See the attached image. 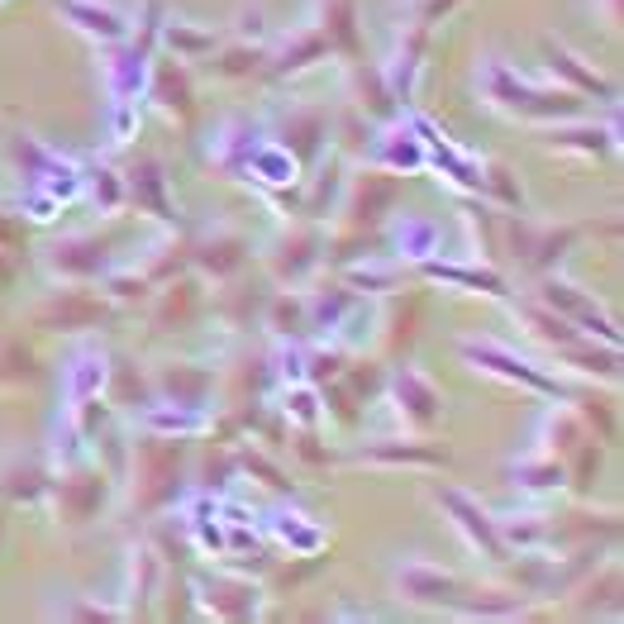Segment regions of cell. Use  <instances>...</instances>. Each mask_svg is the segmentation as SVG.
I'll return each mask as SVG.
<instances>
[{
	"mask_svg": "<svg viewBox=\"0 0 624 624\" xmlns=\"http://www.w3.org/2000/svg\"><path fill=\"white\" fill-rule=\"evenodd\" d=\"M182 443L167 439V434H143L130 443V468H124V477H130V501L134 510H143V515H157V510H167L172 501H177L182 491Z\"/></svg>",
	"mask_w": 624,
	"mask_h": 624,
	"instance_id": "1",
	"label": "cell"
},
{
	"mask_svg": "<svg viewBox=\"0 0 624 624\" xmlns=\"http://www.w3.org/2000/svg\"><path fill=\"white\" fill-rule=\"evenodd\" d=\"M495 234H501V253H510L524 272L543 277L572 253V244L582 238V224H534L524 211H510L495 219Z\"/></svg>",
	"mask_w": 624,
	"mask_h": 624,
	"instance_id": "2",
	"label": "cell"
},
{
	"mask_svg": "<svg viewBox=\"0 0 624 624\" xmlns=\"http://www.w3.org/2000/svg\"><path fill=\"white\" fill-rule=\"evenodd\" d=\"M482 91H487V105L505 110V115H520V120H572V115H582V95L577 91H567V86H553V91L524 86L495 58L482 62Z\"/></svg>",
	"mask_w": 624,
	"mask_h": 624,
	"instance_id": "3",
	"label": "cell"
},
{
	"mask_svg": "<svg viewBox=\"0 0 624 624\" xmlns=\"http://www.w3.org/2000/svg\"><path fill=\"white\" fill-rule=\"evenodd\" d=\"M110 495H115V482L101 468H68L58 477H48L43 501H53V515L62 530H86L105 515Z\"/></svg>",
	"mask_w": 624,
	"mask_h": 624,
	"instance_id": "4",
	"label": "cell"
},
{
	"mask_svg": "<svg viewBox=\"0 0 624 624\" xmlns=\"http://www.w3.org/2000/svg\"><path fill=\"white\" fill-rule=\"evenodd\" d=\"M39 267L48 272L53 286H91L105 277L110 244L101 234H62L39 253Z\"/></svg>",
	"mask_w": 624,
	"mask_h": 624,
	"instance_id": "5",
	"label": "cell"
},
{
	"mask_svg": "<svg viewBox=\"0 0 624 624\" xmlns=\"http://www.w3.org/2000/svg\"><path fill=\"white\" fill-rule=\"evenodd\" d=\"M396 172H358V177H348L344 186V201H339V224L334 229H358V234H377L381 219L391 215L396 205Z\"/></svg>",
	"mask_w": 624,
	"mask_h": 624,
	"instance_id": "6",
	"label": "cell"
},
{
	"mask_svg": "<svg viewBox=\"0 0 624 624\" xmlns=\"http://www.w3.org/2000/svg\"><path fill=\"white\" fill-rule=\"evenodd\" d=\"M325 263V238L310 219H296L267 244V272L277 286H300L310 272Z\"/></svg>",
	"mask_w": 624,
	"mask_h": 624,
	"instance_id": "7",
	"label": "cell"
},
{
	"mask_svg": "<svg viewBox=\"0 0 624 624\" xmlns=\"http://www.w3.org/2000/svg\"><path fill=\"white\" fill-rule=\"evenodd\" d=\"M110 315V300L86 291V286H58L34 306V325L53 334H86L101 329V319Z\"/></svg>",
	"mask_w": 624,
	"mask_h": 624,
	"instance_id": "8",
	"label": "cell"
},
{
	"mask_svg": "<svg viewBox=\"0 0 624 624\" xmlns=\"http://www.w3.org/2000/svg\"><path fill=\"white\" fill-rule=\"evenodd\" d=\"M381 391L391 396V406H396V415H401V424L410 429V434H429V429L439 424L443 396L420 367H401V372H391Z\"/></svg>",
	"mask_w": 624,
	"mask_h": 624,
	"instance_id": "9",
	"label": "cell"
},
{
	"mask_svg": "<svg viewBox=\"0 0 624 624\" xmlns=\"http://www.w3.org/2000/svg\"><path fill=\"white\" fill-rule=\"evenodd\" d=\"M434 501L448 510V515H453V524H458V534L472 543V553H482L487 563H510V549H505V539H501V530H495V520L487 515L482 505L472 501L468 491H458V487H439L434 491Z\"/></svg>",
	"mask_w": 624,
	"mask_h": 624,
	"instance_id": "10",
	"label": "cell"
},
{
	"mask_svg": "<svg viewBox=\"0 0 624 624\" xmlns=\"http://www.w3.org/2000/svg\"><path fill=\"white\" fill-rule=\"evenodd\" d=\"M348 462H367V468H429L439 472L453 462V453H448L443 443L424 439V434H406V439H372L348 453Z\"/></svg>",
	"mask_w": 624,
	"mask_h": 624,
	"instance_id": "11",
	"label": "cell"
},
{
	"mask_svg": "<svg viewBox=\"0 0 624 624\" xmlns=\"http://www.w3.org/2000/svg\"><path fill=\"white\" fill-rule=\"evenodd\" d=\"M424 325V296L420 291H387L377 315V354L381 358H406L410 344L420 339Z\"/></svg>",
	"mask_w": 624,
	"mask_h": 624,
	"instance_id": "12",
	"label": "cell"
},
{
	"mask_svg": "<svg viewBox=\"0 0 624 624\" xmlns=\"http://www.w3.org/2000/svg\"><path fill=\"white\" fill-rule=\"evenodd\" d=\"M253 258V244L248 234L229 229V224H219V229L191 238V267L201 272V277H215V282H234L238 272L248 267Z\"/></svg>",
	"mask_w": 624,
	"mask_h": 624,
	"instance_id": "13",
	"label": "cell"
},
{
	"mask_svg": "<svg viewBox=\"0 0 624 624\" xmlns=\"http://www.w3.org/2000/svg\"><path fill=\"white\" fill-rule=\"evenodd\" d=\"M329 130H334V120H329L325 105H291L282 115V124H277V149L291 157V163L306 167V163H315V157L325 153Z\"/></svg>",
	"mask_w": 624,
	"mask_h": 624,
	"instance_id": "14",
	"label": "cell"
},
{
	"mask_svg": "<svg viewBox=\"0 0 624 624\" xmlns=\"http://www.w3.org/2000/svg\"><path fill=\"white\" fill-rule=\"evenodd\" d=\"M462 354V362H472L477 372H487V377H501V381H520V387H530V391H539V396H557L563 401V387H557L553 377H543L539 367H530V362H520L515 354H505L501 344H462L458 348Z\"/></svg>",
	"mask_w": 624,
	"mask_h": 624,
	"instance_id": "15",
	"label": "cell"
},
{
	"mask_svg": "<svg viewBox=\"0 0 624 624\" xmlns=\"http://www.w3.org/2000/svg\"><path fill=\"white\" fill-rule=\"evenodd\" d=\"M391 586H396V596H401L406 605H420V611H448L453 596H458V582L448 577L443 567L424 563V557H410L406 567H396Z\"/></svg>",
	"mask_w": 624,
	"mask_h": 624,
	"instance_id": "16",
	"label": "cell"
},
{
	"mask_svg": "<svg viewBox=\"0 0 624 624\" xmlns=\"http://www.w3.org/2000/svg\"><path fill=\"white\" fill-rule=\"evenodd\" d=\"M149 306V329L153 334H172V329H186L191 319L201 315V286L196 277H172L163 286H153V296L143 300Z\"/></svg>",
	"mask_w": 624,
	"mask_h": 624,
	"instance_id": "17",
	"label": "cell"
},
{
	"mask_svg": "<svg viewBox=\"0 0 624 624\" xmlns=\"http://www.w3.org/2000/svg\"><path fill=\"white\" fill-rule=\"evenodd\" d=\"M153 396H163L167 406L201 410L215 396V372L201 362H163L153 367Z\"/></svg>",
	"mask_w": 624,
	"mask_h": 624,
	"instance_id": "18",
	"label": "cell"
},
{
	"mask_svg": "<svg viewBox=\"0 0 624 624\" xmlns=\"http://www.w3.org/2000/svg\"><path fill=\"white\" fill-rule=\"evenodd\" d=\"M196 591H201V611L215 620H253L258 615V601H263V591L248 577H234V572L205 577Z\"/></svg>",
	"mask_w": 624,
	"mask_h": 624,
	"instance_id": "19",
	"label": "cell"
},
{
	"mask_svg": "<svg viewBox=\"0 0 624 624\" xmlns=\"http://www.w3.org/2000/svg\"><path fill=\"white\" fill-rule=\"evenodd\" d=\"M325 58H334L325 34H319L315 24H306V29H296V34H286L277 48H267V68L263 72L277 76V82H286V76H300V72L319 68Z\"/></svg>",
	"mask_w": 624,
	"mask_h": 624,
	"instance_id": "20",
	"label": "cell"
},
{
	"mask_svg": "<svg viewBox=\"0 0 624 624\" xmlns=\"http://www.w3.org/2000/svg\"><path fill=\"white\" fill-rule=\"evenodd\" d=\"M124 201L157 215L163 224L177 219V205L167 196V177H163V163H157V157H139V163L124 172Z\"/></svg>",
	"mask_w": 624,
	"mask_h": 624,
	"instance_id": "21",
	"label": "cell"
},
{
	"mask_svg": "<svg viewBox=\"0 0 624 624\" xmlns=\"http://www.w3.org/2000/svg\"><path fill=\"white\" fill-rule=\"evenodd\" d=\"M348 101H354V110L367 120H396V110H401L396 91L387 86V72L367 68L362 58L348 62Z\"/></svg>",
	"mask_w": 624,
	"mask_h": 624,
	"instance_id": "22",
	"label": "cell"
},
{
	"mask_svg": "<svg viewBox=\"0 0 624 624\" xmlns=\"http://www.w3.org/2000/svg\"><path fill=\"white\" fill-rule=\"evenodd\" d=\"M515 319H520V329L530 334V339L539 344V348H549V354H557V348H567V344H577V339H586V334L572 325V319H563L557 310H549L543 300H534V296H524V300H515Z\"/></svg>",
	"mask_w": 624,
	"mask_h": 624,
	"instance_id": "23",
	"label": "cell"
},
{
	"mask_svg": "<svg viewBox=\"0 0 624 624\" xmlns=\"http://www.w3.org/2000/svg\"><path fill=\"white\" fill-rule=\"evenodd\" d=\"M553 358L563 362L572 377L591 381V387H615V381H620V348L615 344H601L596 348V339H577V344L557 348Z\"/></svg>",
	"mask_w": 624,
	"mask_h": 624,
	"instance_id": "24",
	"label": "cell"
},
{
	"mask_svg": "<svg viewBox=\"0 0 624 624\" xmlns=\"http://www.w3.org/2000/svg\"><path fill=\"white\" fill-rule=\"evenodd\" d=\"M524 601L530 596H524L520 586H472L468 596L458 591L448 611L462 615V620H515V615H530Z\"/></svg>",
	"mask_w": 624,
	"mask_h": 624,
	"instance_id": "25",
	"label": "cell"
},
{
	"mask_svg": "<svg viewBox=\"0 0 624 624\" xmlns=\"http://www.w3.org/2000/svg\"><path fill=\"white\" fill-rule=\"evenodd\" d=\"M563 401H567V410L582 420V429L591 439H596L601 448H611L615 439H620V415H615V401L605 391H596L591 381H582L577 391H563Z\"/></svg>",
	"mask_w": 624,
	"mask_h": 624,
	"instance_id": "26",
	"label": "cell"
},
{
	"mask_svg": "<svg viewBox=\"0 0 624 624\" xmlns=\"http://www.w3.org/2000/svg\"><path fill=\"white\" fill-rule=\"evenodd\" d=\"M153 101L157 110H163L167 120H177V124H191V115H196V86H191V72H186V62H157L153 68Z\"/></svg>",
	"mask_w": 624,
	"mask_h": 624,
	"instance_id": "27",
	"label": "cell"
},
{
	"mask_svg": "<svg viewBox=\"0 0 624 624\" xmlns=\"http://www.w3.org/2000/svg\"><path fill=\"white\" fill-rule=\"evenodd\" d=\"M263 377H267V358L263 354H238L229 367L215 372V391L224 410H238V406H253L263 391Z\"/></svg>",
	"mask_w": 624,
	"mask_h": 624,
	"instance_id": "28",
	"label": "cell"
},
{
	"mask_svg": "<svg viewBox=\"0 0 624 624\" xmlns=\"http://www.w3.org/2000/svg\"><path fill=\"white\" fill-rule=\"evenodd\" d=\"M319 34H325L329 53H339L348 62L362 58V39H358V0H319Z\"/></svg>",
	"mask_w": 624,
	"mask_h": 624,
	"instance_id": "29",
	"label": "cell"
},
{
	"mask_svg": "<svg viewBox=\"0 0 624 624\" xmlns=\"http://www.w3.org/2000/svg\"><path fill=\"white\" fill-rule=\"evenodd\" d=\"M543 58H549V68H553V76H563L567 82V91H577V95H601V101H615V82H605V76L596 72V68H586V62L572 53V48H563V43H543Z\"/></svg>",
	"mask_w": 624,
	"mask_h": 624,
	"instance_id": "30",
	"label": "cell"
},
{
	"mask_svg": "<svg viewBox=\"0 0 624 624\" xmlns=\"http://www.w3.org/2000/svg\"><path fill=\"white\" fill-rule=\"evenodd\" d=\"M263 329H272L282 344H296L310 334V306L306 296L296 291V286H286V291H272L267 306H263Z\"/></svg>",
	"mask_w": 624,
	"mask_h": 624,
	"instance_id": "31",
	"label": "cell"
},
{
	"mask_svg": "<svg viewBox=\"0 0 624 624\" xmlns=\"http://www.w3.org/2000/svg\"><path fill=\"white\" fill-rule=\"evenodd\" d=\"M263 306L267 296L253 286H224V291H215V325H224L229 334H248L263 319Z\"/></svg>",
	"mask_w": 624,
	"mask_h": 624,
	"instance_id": "32",
	"label": "cell"
},
{
	"mask_svg": "<svg viewBox=\"0 0 624 624\" xmlns=\"http://www.w3.org/2000/svg\"><path fill=\"white\" fill-rule=\"evenodd\" d=\"M157 591H163V557H157L153 543H143V549H134V563H130V596L134 601L124 605V615H149Z\"/></svg>",
	"mask_w": 624,
	"mask_h": 624,
	"instance_id": "33",
	"label": "cell"
},
{
	"mask_svg": "<svg viewBox=\"0 0 624 624\" xmlns=\"http://www.w3.org/2000/svg\"><path fill=\"white\" fill-rule=\"evenodd\" d=\"M543 149L572 153V157H605L615 149V130L601 124H567V130H543Z\"/></svg>",
	"mask_w": 624,
	"mask_h": 624,
	"instance_id": "34",
	"label": "cell"
},
{
	"mask_svg": "<svg viewBox=\"0 0 624 624\" xmlns=\"http://www.w3.org/2000/svg\"><path fill=\"white\" fill-rule=\"evenodd\" d=\"M582 582V577H577ZM577 615H620V563L591 567L586 582L577 586Z\"/></svg>",
	"mask_w": 624,
	"mask_h": 624,
	"instance_id": "35",
	"label": "cell"
},
{
	"mask_svg": "<svg viewBox=\"0 0 624 624\" xmlns=\"http://www.w3.org/2000/svg\"><path fill=\"white\" fill-rule=\"evenodd\" d=\"M105 396L110 406H149L153 401V377L139 372L134 358H115V367H105Z\"/></svg>",
	"mask_w": 624,
	"mask_h": 624,
	"instance_id": "36",
	"label": "cell"
},
{
	"mask_svg": "<svg viewBox=\"0 0 624 624\" xmlns=\"http://www.w3.org/2000/svg\"><path fill=\"white\" fill-rule=\"evenodd\" d=\"M191 267V234H163L157 244L149 248V258H143V277H149L153 286H163L172 277H182V272Z\"/></svg>",
	"mask_w": 624,
	"mask_h": 624,
	"instance_id": "37",
	"label": "cell"
},
{
	"mask_svg": "<svg viewBox=\"0 0 624 624\" xmlns=\"http://www.w3.org/2000/svg\"><path fill=\"white\" fill-rule=\"evenodd\" d=\"M48 472L39 458H14L0 468V495H10V501H24V505H39L43 491H48Z\"/></svg>",
	"mask_w": 624,
	"mask_h": 624,
	"instance_id": "38",
	"label": "cell"
},
{
	"mask_svg": "<svg viewBox=\"0 0 624 624\" xmlns=\"http://www.w3.org/2000/svg\"><path fill=\"white\" fill-rule=\"evenodd\" d=\"M58 10H68V20H72L76 29H82V34L101 39V43H120L124 34H130V24H124L115 10L91 6V0H58Z\"/></svg>",
	"mask_w": 624,
	"mask_h": 624,
	"instance_id": "39",
	"label": "cell"
},
{
	"mask_svg": "<svg viewBox=\"0 0 624 624\" xmlns=\"http://www.w3.org/2000/svg\"><path fill=\"white\" fill-rule=\"evenodd\" d=\"M234 458H238V472L258 477L267 491H277V495H291V491H296V482L286 477V468L277 462V453H272V448H248V439H238V443H234Z\"/></svg>",
	"mask_w": 624,
	"mask_h": 624,
	"instance_id": "40",
	"label": "cell"
},
{
	"mask_svg": "<svg viewBox=\"0 0 624 624\" xmlns=\"http://www.w3.org/2000/svg\"><path fill=\"white\" fill-rule=\"evenodd\" d=\"M586 439H591V434L582 429L577 415H572L567 406H553V410H549V420H543V448H539V453H549V458L563 462V458L572 453V448H582Z\"/></svg>",
	"mask_w": 624,
	"mask_h": 624,
	"instance_id": "41",
	"label": "cell"
},
{
	"mask_svg": "<svg viewBox=\"0 0 624 624\" xmlns=\"http://www.w3.org/2000/svg\"><path fill=\"white\" fill-rule=\"evenodd\" d=\"M477 191H487L501 211H524V186L501 157H487V163L477 167Z\"/></svg>",
	"mask_w": 624,
	"mask_h": 624,
	"instance_id": "42",
	"label": "cell"
},
{
	"mask_svg": "<svg viewBox=\"0 0 624 624\" xmlns=\"http://www.w3.org/2000/svg\"><path fill=\"white\" fill-rule=\"evenodd\" d=\"M263 68H267V48L253 43V39H238V43L215 53V72L224 76V82H248V76H258Z\"/></svg>",
	"mask_w": 624,
	"mask_h": 624,
	"instance_id": "43",
	"label": "cell"
},
{
	"mask_svg": "<svg viewBox=\"0 0 624 624\" xmlns=\"http://www.w3.org/2000/svg\"><path fill=\"white\" fill-rule=\"evenodd\" d=\"M505 477H510V487H524V491H553V487H567L563 462L549 458V453L515 462V468H505Z\"/></svg>",
	"mask_w": 624,
	"mask_h": 624,
	"instance_id": "44",
	"label": "cell"
},
{
	"mask_svg": "<svg viewBox=\"0 0 624 624\" xmlns=\"http://www.w3.org/2000/svg\"><path fill=\"white\" fill-rule=\"evenodd\" d=\"M101 296L105 300H115V306H143V300L153 296V282L143 277L139 267H105V277H101Z\"/></svg>",
	"mask_w": 624,
	"mask_h": 624,
	"instance_id": "45",
	"label": "cell"
},
{
	"mask_svg": "<svg viewBox=\"0 0 624 624\" xmlns=\"http://www.w3.org/2000/svg\"><path fill=\"white\" fill-rule=\"evenodd\" d=\"M163 39H167V48H172V53H177L182 62H196V58H205V53H215V34H211V29H196V24H186V20L163 24Z\"/></svg>",
	"mask_w": 624,
	"mask_h": 624,
	"instance_id": "46",
	"label": "cell"
},
{
	"mask_svg": "<svg viewBox=\"0 0 624 624\" xmlns=\"http://www.w3.org/2000/svg\"><path fill=\"white\" fill-rule=\"evenodd\" d=\"M286 448H291V453L306 462V468H329V462H339V453H334V448L319 439V424H296V429H286Z\"/></svg>",
	"mask_w": 624,
	"mask_h": 624,
	"instance_id": "47",
	"label": "cell"
},
{
	"mask_svg": "<svg viewBox=\"0 0 624 624\" xmlns=\"http://www.w3.org/2000/svg\"><path fill=\"white\" fill-rule=\"evenodd\" d=\"M39 377V358L34 348H24L20 339L0 344V387H29Z\"/></svg>",
	"mask_w": 624,
	"mask_h": 624,
	"instance_id": "48",
	"label": "cell"
},
{
	"mask_svg": "<svg viewBox=\"0 0 624 624\" xmlns=\"http://www.w3.org/2000/svg\"><path fill=\"white\" fill-rule=\"evenodd\" d=\"M306 306H310V329L325 325V319H329V329H334L348 315V306H354V286H325V291H310Z\"/></svg>",
	"mask_w": 624,
	"mask_h": 624,
	"instance_id": "49",
	"label": "cell"
},
{
	"mask_svg": "<svg viewBox=\"0 0 624 624\" xmlns=\"http://www.w3.org/2000/svg\"><path fill=\"white\" fill-rule=\"evenodd\" d=\"M339 381L358 396V406H367L381 387H387V372H381V362H367V358H362V362H354V358H348V367L339 372Z\"/></svg>",
	"mask_w": 624,
	"mask_h": 624,
	"instance_id": "50",
	"label": "cell"
},
{
	"mask_svg": "<svg viewBox=\"0 0 624 624\" xmlns=\"http://www.w3.org/2000/svg\"><path fill=\"white\" fill-rule=\"evenodd\" d=\"M300 367H306L300 377H306L310 387H325V381H334L348 367V354L344 348H310V354L300 358Z\"/></svg>",
	"mask_w": 624,
	"mask_h": 624,
	"instance_id": "51",
	"label": "cell"
},
{
	"mask_svg": "<svg viewBox=\"0 0 624 624\" xmlns=\"http://www.w3.org/2000/svg\"><path fill=\"white\" fill-rule=\"evenodd\" d=\"M282 415H286V420H296V424H319V387H310V381H296V387L286 391Z\"/></svg>",
	"mask_w": 624,
	"mask_h": 624,
	"instance_id": "52",
	"label": "cell"
},
{
	"mask_svg": "<svg viewBox=\"0 0 624 624\" xmlns=\"http://www.w3.org/2000/svg\"><path fill=\"white\" fill-rule=\"evenodd\" d=\"M401 244H406L410 258H424V253H434V229L420 224V219H406L401 224Z\"/></svg>",
	"mask_w": 624,
	"mask_h": 624,
	"instance_id": "53",
	"label": "cell"
},
{
	"mask_svg": "<svg viewBox=\"0 0 624 624\" xmlns=\"http://www.w3.org/2000/svg\"><path fill=\"white\" fill-rule=\"evenodd\" d=\"M95 201H101L105 196V211H120V205H124V177H115V172H110V167H101V172H95Z\"/></svg>",
	"mask_w": 624,
	"mask_h": 624,
	"instance_id": "54",
	"label": "cell"
},
{
	"mask_svg": "<svg viewBox=\"0 0 624 624\" xmlns=\"http://www.w3.org/2000/svg\"><path fill=\"white\" fill-rule=\"evenodd\" d=\"M339 134H344V153H358V149H367V115H358L354 105H348V115H344V124H339Z\"/></svg>",
	"mask_w": 624,
	"mask_h": 624,
	"instance_id": "55",
	"label": "cell"
},
{
	"mask_svg": "<svg viewBox=\"0 0 624 624\" xmlns=\"http://www.w3.org/2000/svg\"><path fill=\"white\" fill-rule=\"evenodd\" d=\"M62 620H124V611H110V605H86V601H72L62 605V611H53Z\"/></svg>",
	"mask_w": 624,
	"mask_h": 624,
	"instance_id": "56",
	"label": "cell"
},
{
	"mask_svg": "<svg viewBox=\"0 0 624 624\" xmlns=\"http://www.w3.org/2000/svg\"><path fill=\"white\" fill-rule=\"evenodd\" d=\"M20 267H24L20 253H14V248H0V296L14 291V277H20Z\"/></svg>",
	"mask_w": 624,
	"mask_h": 624,
	"instance_id": "57",
	"label": "cell"
},
{
	"mask_svg": "<svg viewBox=\"0 0 624 624\" xmlns=\"http://www.w3.org/2000/svg\"><path fill=\"white\" fill-rule=\"evenodd\" d=\"M315 577V563H306V567H277V586H300V582H310Z\"/></svg>",
	"mask_w": 624,
	"mask_h": 624,
	"instance_id": "58",
	"label": "cell"
},
{
	"mask_svg": "<svg viewBox=\"0 0 624 624\" xmlns=\"http://www.w3.org/2000/svg\"><path fill=\"white\" fill-rule=\"evenodd\" d=\"M20 238H24L20 224H14L6 211H0V248H20Z\"/></svg>",
	"mask_w": 624,
	"mask_h": 624,
	"instance_id": "59",
	"label": "cell"
},
{
	"mask_svg": "<svg viewBox=\"0 0 624 624\" xmlns=\"http://www.w3.org/2000/svg\"><path fill=\"white\" fill-rule=\"evenodd\" d=\"M601 14H605V24L615 29V24H620V0H605V10H601Z\"/></svg>",
	"mask_w": 624,
	"mask_h": 624,
	"instance_id": "60",
	"label": "cell"
},
{
	"mask_svg": "<svg viewBox=\"0 0 624 624\" xmlns=\"http://www.w3.org/2000/svg\"><path fill=\"white\" fill-rule=\"evenodd\" d=\"M0 530H6V524H0Z\"/></svg>",
	"mask_w": 624,
	"mask_h": 624,
	"instance_id": "61",
	"label": "cell"
}]
</instances>
